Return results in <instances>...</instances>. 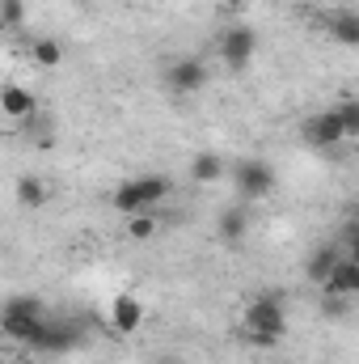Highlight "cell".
<instances>
[{
  "instance_id": "obj_19",
  "label": "cell",
  "mask_w": 359,
  "mask_h": 364,
  "mask_svg": "<svg viewBox=\"0 0 359 364\" xmlns=\"http://www.w3.org/2000/svg\"><path fill=\"white\" fill-rule=\"evenodd\" d=\"M334 110H338V119L347 127V140H359V97H338Z\"/></svg>"
},
{
  "instance_id": "obj_10",
  "label": "cell",
  "mask_w": 359,
  "mask_h": 364,
  "mask_svg": "<svg viewBox=\"0 0 359 364\" xmlns=\"http://www.w3.org/2000/svg\"><path fill=\"white\" fill-rule=\"evenodd\" d=\"M326 30L338 47H359V9H334L326 17Z\"/></svg>"
},
{
  "instance_id": "obj_18",
  "label": "cell",
  "mask_w": 359,
  "mask_h": 364,
  "mask_svg": "<svg viewBox=\"0 0 359 364\" xmlns=\"http://www.w3.org/2000/svg\"><path fill=\"white\" fill-rule=\"evenodd\" d=\"M17 203L21 208H43L47 203V186H43V178H17Z\"/></svg>"
},
{
  "instance_id": "obj_20",
  "label": "cell",
  "mask_w": 359,
  "mask_h": 364,
  "mask_svg": "<svg viewBox=\"0 0 359 364\" xmlns=\"http://www.w3.org/2000/svg\"><path fill=\"white\" fill-rule=\"evenodd\" d=\"M153 233H157V216H148V212L127 216V237H131V242H148Z\"/></svg>"
},
{
  "instance_id": "obj_11",
  "label": "cell",
  "mask_w": 359,
  "mask_h": 364,
  "mask_svg": "<svg viewBox=\"0 0 359 364\" xmlns=\"http://www.w3.org/2000/svg\"><path fill=\"white\" fill-rule=\"evenodd\" d=\"M343 263V246H334V242H326V246H317L313 255H309V263H304V275L313 279V284H326L334 267Z\"/></svg>"
},
{
  "instance_id": "obj_25",
  "label": "cell",
  "mask_w": 359,
  "mask_h": 364,
  "mask_svg": "<svg viewBox=\"0 0 359 364\" xmlns=\"http://www.w3.org/2000/svg\"><path fill=\"white\" fill-rule=\"evenodd\" d=\"M351 220H359V199H355V212H351Z\"/></svg>"
},
{
  "instance_id": "obj_14",
  "label": "cell",
  "mask_w": 359,
  "mask_h": 364,
  "mask_svg": "<svg viewBox=\"0 0 359 364\" xmlns=\"http://www.w3.org/2000/svg\"><path fill=\"white\" fill-rule=\"evenodd\" d=\"M0 110H4L9 119H30V114L38 110V102H34V93L21 90V85H4V90H0Z\"/></svg>"
},
{
  "instance_id": "obj_24",
  "label": "cell",
  "mask_w": 359,
  "mask_h": 364,
  "mask_svg": "<svg viewBox=\"0 0 359 364\" xmlns=\"http://www.w3.org/2000/svg\"><path fill=\"white\" fill-rule=\"evenodd\" d=\"M224 4H228V9H245L250 0H224Z\"/></svg>"
},
{
  "instance_id": "obj_16",
  "label": "cell",
  "mask_w": 359,
  "mask_h": 364,
  "mask_svg": "<svg viewBox=\"0 0 359 364\" xmlns=\"http://www.w3.org/2000/svg\"><path fill=\"white\" fill-rule=\"evenodd\" d=\"M224 170H228V166H224L216 153H199V157L190 161V178L194 182H220L224 178Z\"/></svg>"
},
{
  "instance_id": "obj_4",
  "label": "cell",
  "mask_w": 359,
  "mask_h": 364,
  "mask_svg": "<svg viewBox=\"0 0 359 364\" xmlns=\"http://www.w3.org/2000/svg\"><path fill=\"white\" fill-rule=\"evenodd\" d=\"M207 81H211V73H207V64H203L199 55H182V60H174V64L165 68V85H170V93H178V97L203 93Z\"/></svg>"
},
{
  "instance_id": "obj_3",
  "label": "cell",
  "mask_w": 359,
  "mask_h": 364,
  "mask_svg": "<svg viewBox=\"0 0 359 364\" xmlns=\"http://www.w3.org/2000/svg\"><path fill=\"white\" fill-rule=\"evenodd\" d=\"M81 343V331L72 326V322H64V318H47L34 335H30V352H47V356H64V352H72Z\"/></svg>"
},
{
  "instance_id": "obj_9",
  "label": "cell",
  "mask_w": 359,
  "mask_h": 364,
  "mask_svg": "<svg viewBox=\"0 0 359 364\" xmlns=\"http://www.w3.org/2000/svg\"><path fill=\"white\" fill-rule=\"evenodd\" d=\"M321 292H326V296H343V301H347V296H359V263L355 259L343 255V263H338L334 275L321 284Z\"/></svg>"
},
{
  "instance_id": "obj_6",
  "label": "cell",
  "mask_w": 359,
  "mask_h": 364,
  "mask_svg": "<svg viewBox=\"0 0 359 364\" xmlns=\"http://www.w3.org/2000/svg\"><path fill=\"white\" fill-rule=\"evenodd\" d=\"M300 136H304V144H309V149H338V144L347 140V127H343L338 110L330 106V110L309 114V119H304V127H300Z\"/></svg>"
},
{
  "instance_id": "obj_2",
  "label": "cell",
  "mask_w": 359,
  "mask_h": 364,
  "mask_svg": "<svg viewBox=\"0 0 359 364\" xmlns=\"http://www.w3.org/2000/svg\"><path fill=\"white\" fill-rule=\"evenodd\" d=\"M287 331V309H283V296H254L241 314V335H267V339H283Z\"/></svg>"
},
{
  "instance_id": "obj_1",
  "label": "cell",
  "mask_w": 359,
  "mask_h": 364,
  "mask_svg": "<svg viewBox=\"0 0 359 364\" xmlns=\"http://www.w3.org/2000/svg\"><path fill=\"white\" fill-rule=\"evenodd\" d=\"M47 322V305L38 296H9L0 309V326L13 343H30V335Z\"/></svg>"
},
{
  "instance_id": "obj_13",
  "label": "cell",
  "mask_w": 359,
  "mask_h": 364,
  "mask_svg": "<svg viewBox=\"0 0 359 364\" xmlns=\"http://www.w3.org/2000/svg\"><path fill=\"white\" fill-rule=\"evenodd\" d=\"M216 233H220V242H228V246L245 242V233H250V216H245V208H224V212L216 216Z\"/></svg>"
},
{
  "instance_id": "obj_15",
  "label": "cell",
  "mask_w": 359,
  "mask_h": 364,
  "mask_svg": "<svg viewBox=\"0 0 359 364\" xmlns=\"http://www.w3.org/2000/svg\"><path fill=\"white\" fill-rule=\"evenodd\" d=\"M30 55H34L38 68H60V64H64V43H60V38H34Z\"/></svg>"
},
{
  "instance_id": "obj_21",
  "label": "cell",
  "mask_w": 359,
  "mask_h": 364,
  "mask_svg": "<svg viewBox=\"0 0 359 364\" xmlns=\"http://www.w3.org/2000/svg\"><path fill=\"white\" fill-rule=\"evenodd\" d=\"M0 21H4V30H17L26 21V4L21 0H0Z\"/></svg>"
},
{
  "instance_id": "obj_12",
  "label": "cell",
  "mask_w": 359,
  "mask_h": 364,
  "mask_svg": "<svg viewBox=\"0 0 359 364\" xmlns=\"http://www.w3.org/2000/svg\"><path fill=\"white\" fill-rule=\"evenodd\" d=\"M110 208L123 212V216H140V212H148V199H144V191L136 186V178H127L110 191Z\"/></svg>"
},
{
  "instance_id": "obj_7",
  "label": "cell",
  "mask_w": 359,
  "mask_h": 364,
  "mask_svg": "<svg viewBox=\"0 0 359 364\" xmlns=\"http://www.w3.org/2000/svg\"><path fill=\"white\" fill-rule=\"evenodd\" d=\"M254 51H258V34H254L250 26H228V30L220 34V60H224L233 73H241V68L254 60Z\"/></svg>"
},
{
  "instance_id": "obj_17",
  "label": "cell",
  "mask_w": 359,
  "mask_h": 364,
  "mask_svg": "<svg viewBox=\"0 0 359 364\" xmlns=\"http://www.w3.org/2000/svg\"><path fill=\"white\" fill-rule=\"evenodd\" d=\"M136 186L144 191V199H148V208H157L161 199H170V191H174V182L165 178V174H140Z\"/></svg>"
},
{
  "instance_id": "obj_8",
  "label": "cell",
  "mask_w": 359,
  "mask_h": 364,
  "mask_svg": "<svg viewBox=\"0 0 359 364\" xmlns=\"http://www.w3.org/2000/svg\"><path fill=\"white\" fill-rule=\"evenodd\" d=\"M140 322H144V305H140L131 292H123V296L110 301V331H114V335H136Z\"/></svg>"
},
{
  "instance_id": "obj_5",
  "label": "cell",
  "mask_w": 359,
  "mask_h": 364,
  "mask_svg": "<svg viewBox=\"0 0 359 364\" xmlns=\"http://www.w3.org/2000/svg\"><path fill=\"white\" fill-rule=\"evenodd\" d=\"M233 186H237L241 199H267L275 191V170L258 157H245V161L233 166Z\"/></svg>"
},
{
  "instance_id": "obj_22",
  "label": "cell",
  "mask_w": 359,
  "mask_h": 364,
  "mask_svg": "<svg viewBox=\"0 0 359 364\" xmlns=\"http://www.w3.org/2000/svg\"><path fill=\"white\" fill-rule=\"evenodd\" d=\"M338 246H343V255H347V259H355V263H359V220H351V225L343 229V242H338Z\"/></svg>"
},
{
  "instance_id": "obj_23",
  "label": "cell",
  "mask_w": 359,
  "mask_h": 364,
  "mask_svg": "<svg viewBox=\"0 0 359 364\" xmlns=\"http://www.w3.org/2000/svg\"><path fill=\"white\" fill-rule=\"evenodd\" d=\"M153 364H186V360H182L178 352H161V356H157Z\"/></svg>"
}]
</instances>
